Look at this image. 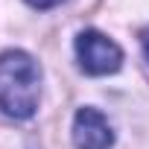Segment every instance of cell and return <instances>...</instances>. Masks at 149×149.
Returning <instances> with one entry per match:
<instances>
[{
  "label": "cell",
  "mask_w": 149,
  "mask_h": 149,
  "mask_svg": "<svg viewBox=\"0 0 149 149\" xmlns=\"http://www.w3.org/2000/svg\"><path fill=\"white\" fill-rule=\"evenodd\" d=\"M41 100V67L24 50L0 53V111L15 120L35 114Z\"/></svg>",
  "instance_id": "1"
},
{
  "label": "cell",
  "mask_w": 149,
  "mask_h": 149,
  "mask_svg": "<svg viewBox=\"0 0 149 149\" xmlns=\"http://www.w3.org/2000/svg\"><path fill=\"white\" fill-rule=\"evenodd\" d=\"M76 58L79 67L91 76H108L117 73L123 64V50L102 32L97 29H85L76 35Z\"/></svg>",
  "instance_id": "2"
},
{
  "label": "cell",
  "mask_w": 149,
  "mask_h": 149,
  "mask_svg": "<svg viewBox=\"0 0 149 149\" xmlns=\"http://www.w3.org/2000/svg\"><path fill=\"white\" fill-rule=\"evenodd\" d=\"M73 143L76 149H108L114 143L111 123L97 108H79L73 117Z\"/></svg>",
  "instance_id": "3"
},
{
  "label": "cell",
  "mask_w": 149,
  "mask_h": 149,
  "mask_svg": "<svg viewBox=\"0 0 149 149\" xmlns=\"http://www.w3.org/2000/svg\"><path fill=\"white\" fill-rule=\"evenodd\" d=\"M29 6H35V9H53V6H58V3H64V0H26Z\"/></svg>",
  "instance_id": "4"
},
{
  "label": "cell",
  "mask_w": 149,
  "mask_h": 149,
  "mask_svg": "<svg viewBox=\"0 0 149 149\" xmlns=\"http://www.w3.org/2000/svg\"><path fill=\"white\" fill-rule=\"evenodd\" d=\"M140 44H143V56L149 58V26L143 29V35H140Z\"/></svg>",
  "instance_id": "5"
}]
</instances>
